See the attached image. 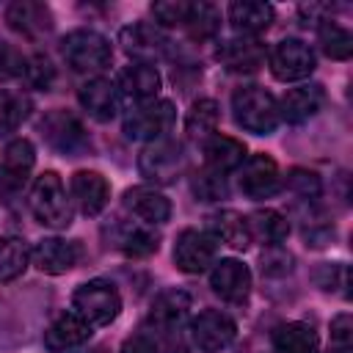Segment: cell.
Masks as SVG:
<instances>
[{
  "instance_id": "obj_1",
  "label": "cell",
  "mask_w": 353,
  "mask_h": 353,
  "mask_svg": "<svg viewBox=\"0 0 353 353\" xmlns=\"http://www.w3.org/2000/svg\"><path fill=\"white\" fill-rule=\"evenodd\" d=\"M234 121L256 135H268L279 124V102L262 85H243L232 94Z\"/></svg>"
},
{
  "instance_id": "obj_2",
  "label": "cell",
  "mask_w": 353,
  "mask_h": 353,
  "mask_svg": "<svg viewBox=\"0 0 353 353\" xmlns=\"http://www.w3.org/2000/svg\"><path fill=\"white\" fill-rule=\"evenodd\" d=\"M30 210L44 226L66 229L72 223V201L66 199V188L55 171H44L41 176H36L30 188Z\"/></svg>"
},
{
  "instance_id": "obj_3",
  "label": "cell",
  "mask_w": 353,
  "mask_h": 353,
  "mask_svg": "<svg viewBox=\"0 0 353 353\" xmlns=\"http://www.w3.org/2000/svg\"><path fill=\"white\" fill-rule=\"evenodd\" d=\"M72 306L74 314L83 317L88 325H110L121 312V295L110 281L91 279L74 290Z\"/></svg>"
},
{
  "instance_id": "obj_4",
  "label": "cell",
  "mask_w": 353,
  "mask_h": 353,
  "mask_svg": "<svg viewBox=\"0 0 353 353\" xmlns=\"http://www.w3.org/2000/svg\"><path fill=\"white\" fill-rule=\"evenodd\" d=\"M61 52H63L66 66H72L74 72H99L113 58L110 41L102 33L88 30V28H77L66 33L61 41Z\"/></svg>"
},
{
  "instance_id": "obj_5",
  "label": "cell",
  "mask_w": 353,
  "mask_h": 353,
  "mask_svg": "<svg viewBox=\"0 0 353 353\" xmlns=\"http://www.w3.org/2000/svg\"><path fill=\"white\" fill-rule=\"evenodd\" d=\"M176 119V110L168 99H146L124 116V135L132 141H157L163 138Z\"/></svg>"
},
{
  "instance_id": "obj_6",
  "label": "cell",
  "mask_w": 353,
  "mask_h": 353,
  "mask_svg": "<svg viewBox=\"0 0 353 353\" xmlns=\"http://www.w3.org/2000/svg\"><path fill=\"white\" fill-rule=\"evenodd\" d=\"M138 168H141V174L146 179H152L157 185H168L185 171V152H182V146L176 141L157 138L154 143H149L141 152Z\"/></svg>"
},
{
  "instance_id": "obj_7",
  "label": "cell",
  "mask_w": 353,
  "mask_h": 353,
  "mask_svg": "<svg viewBox=\"0 0 353 353\" xmlns=\"http://www.w3.org/2000/svg\"><path fill=\"white\" fill-rule=\"evenodd\" d=\"M268 63H270V72L276 80L292 83V80H303L314 72V52L301 39H281L270 50Z\"/></svg>"
},
{
  "instance_id": "obj_8",
  "label": "cell",
  "mask_w": 353,
  "mask_h": 353,
  "mask_svg": "<svg viewBox=\"0 0 353 353\" xmlns=\"http://www.w3.org/2000/svg\"><path fill=\"white\" fill-rule=\"evenodd\" d=\"M41 135H44V141H47L55 152L69 154V157H74V154H80L83 149H88V132H85L83 121H80L77 116L66 113V110H52V113H47L44 121H41Z\"/></svg>"
},
{
  "instance_id": "obj_9",
  "label": "cell",
  "mask_w": 353,
  "mask_h": 353,
  "mask_svg": "<svg viewBox=\"0 0 353 353\" xmlns=\"http://www.w3.org/2000/svg\"><path fill=\"white\" fill-rule=\"evenodd\" d=\"M218 256V237L201 229H185L174 245V262L182 273H201Z\"/></svg>"
},
{
  "instance_id": "obj_10",
  "label": "cell",
  "mask_w": 353,
  "mask_h": 353,
  "mask_svg": "<svg viewBox=\"0 0 353 353\" xmlns=\"http://www.w3.org/2000/svg\"><path fill=\"white\" fill-rule=\"evenodd\" d=\"M240 190L248 199H270L281 190V174L273 157L268 154H251L240 171Z\"/></svg>"
},
{
  "instance_id": "obj_11",
  "label": "cell",
  "mask_w": 353,
  "mask_h": 353,
  "mask_svg": "<svg viewBox=\"0 0 353 353\" xmlns=\"http://www.w3.org/2000/svg\"><path fill=\"white\" fill-rule=\"evenodd\" d=\"M234 336H237V323L218 309H207L193 320V342L204 353H221L223 347L232 345Z\"/></svg>"
},
{
  "instance_id": "obj_12",
  "label": "cell",
  "mask_w": 353,
  "mask_h": 353,
  "mask_svg": "<svg viewBox=\"0 0 353 353\" xmlns=\"http://www.w3.org/2000/svg\"><path fill=\"white\" fill-rule=\"evenodd\" d=\"M119 44H121V50L130 58H138L141 63H149L154 58H163L165 50H168V39L154 25H146V22H135V25L121 28Z\"/></svg>"
},
{
  "instance_id": "obj_13",
  "label": "cell",
  "mask_w": 353,
  "mask_h": 353,
  "mask_svg": "<svg viewBox=\"0 0 353 353\" xmlns=\"http://www.w3.org/2000/svg\"><path fill=\"white\" fill-rule=\"evenodd\" d=\"M30 259L33 265L41 270V273H50V276H61L66 270H72L80 259V245L72 243V240H61V237H47V240H39L30 251Z\"/></svg>"
},
{
  "instance_id": "obj_14",
  "label": "cell",
  "mask_w": 353,
  "mask_h": 353,
  "mask_svg": "<svg viewBox=\"0 0 353 353\" xmlns=\"http://www.w3.org/2000/svg\"><path fill=\"white\" fill-rule=\"evenodd\" d=\"M210 287L229 303H243L251 292V270L237 259H221L212 268Z\"/></svg>"
},
{
  "instance_id": "obj_15",
  "label": "cell",
  "mask_w": 353,
  "mask_h": 353,
  "mask_svg": "<svg viewBox=\"0 0 353 353\" xmlns=\"http://www.w3.org/2000/svg\"><path fill=\"white\" fill-rule=\"evenodd\" d=\"M190 312V295L182 290H165L154 298L152 309H149V323L160 331V334H176Z\"/></svg>"
},
{
  "instance_id": "obj_16",
  "label": "cell",
  "mask_w": 353,
  "mask_h": 353,
  "mask_svg": "<svg viewBox=\"0 0 353 353\" xmlns=\"http://www.w3.org/2000/svg\"><path fill=\"white\" fill-rule=\"evenodd\" d=\"M36 163V149L28 138H17L6 146L0 163V190H17L25 185L30 168Z\"/></svg>"
},
{
  "instance_id": "obj_17",
  "label": "cell",
  "mask_w": 353,
  "mask_h": 353,
  "mask_svg": "<svg viewBox=\"0 0 353 353\" xmlns=\"http://www.w3.org/2000/svg\"><path fill=\"white\" fill-rule=\"evenodd\" d=\"M6 22L28 36V39H39L44 33L52 30V11L44 3H33V0H17L6 8Z\"/></svg>"
},
{
  "instance_id": "obj_18",
  "label": "cell",
  "mask_w": 353,
  "mask_h": 353,
  "mask_svg": "<svg viewBox=\"0 0 353 353\" xmlns=\"http://www.w3.org/2000/svg\"><path fill=\"white\" fill-rule=\"evenodd\" d=\"M69 188L83 215H99L110 199V185L99 171H74Z\"/></svg>"
},
{
  "instance_id": "obj_19",
  "label": "cell",
  "mask_w": 353,
  "mask_h": 353,
  "mask_svg": "<svg viewBox=\"0 0 353 353\" xmlns=\"http://www.w3.org/2000/svg\"><path fill=\"white\" fill-rule=\"evenodd\" d=\"M77 99H80L83 110L97 121H110L119 110V88L105 77H94V80L83 83L77 91Z\"/></svg>"
},
{
  "instance_id": "obj_20",
  "label": "cell",
  "mask_w": 353,
  "mask_h": 353,
  "mask_svg": "<svg viewBox=\"0 0 353 353\" xmlns=\"http://www.w3.org/2000/svg\"><path fill=\"white\" fill-rule=\"evenodd\" d=\"M124 207H127L135 218H141V223H149V226L165 223V221L171 218V201H168L160 190L146 188V185L130 188V190L124 193Z\"/></svg>"
},
{
  "instance_id": "obj_21",
  "label": "cell",
  "mask_w": 353,
  "mask_h": 353,
  "mask_svg": "<svg viewBox=\"0 0 353 353\" xmlns=\"http://www.w3.org/2000/svg\"><path fill=\"white\" fill-rule=\"evenodd\" d=\"M88 336H91V325L83 317H77L74 312H69V314H61L44 331V347L52 353H69V350L85 345Z\"/></svg>"
},
{
  "instance_id": "obj_22",
  "label": "cell",
  "mask_w": 353,
  "mask_h": 353,
  "mask_svg": "<svg viewBox=\"0 0 353 353\" xmlns=\"http://www.w3.org/2000/svg\"><path fill=\"white\" fill-rule=\"evenodd\" d=\"M323 102H325V91L317 83L290 88L279 102V119H284L290 124H301V121L312 119L323 108Z\"/></svg>"
},
{
  "instance_id": "obj_23",
  "label": "cell",
  "mask_w": 353,
  "mask_h": 353,
  "mask_svg": "<svg viewBox=\"0 0 353 353\" xmlns=\"http://www.w3.org/2000/svg\"><path fill=\"white\" fill-rule=\"evenodd\" d=\"M113 245L121 254L141 259V256H149L160 248V234L149 223H119L113 229Z\"/></svg>"
},
{
  "instance_id": "obj_24",
  "label": "cell",
  "mask_w": 353,
  "mask_h": 353,
  "mask_svg": "<svg viewBox=\"0 0 353 353\" xmlns=\"http://www.w3.org/2000/svg\"><path fill=\"white\" fill-rule=\"evenodd\" d=\"M229 22L243 39L259 36L273 22V6L270 3H256V0H237V3L229 6Z\"/></svg>"
},
{
  "instance_id": "obj_25",
  "label": "cell",
  "mask_w": 353,
  "mask_h": 353,
  "mask_svg": "<svg viewBox=\"0 0 353 353\" xmlns=\"http://www.w3.org/2000/svg\"><path fill=\"white\" fill-rule=\"evenodd\" d=\"M218 61L229 72H254L265 61V47L256 39H229L218 47Z\"/></svg>"
},
{
  "instance_id": "obj_26",
  "label": "cell",
  "mask_w": 353,
  "mask_h": 353,
  "mask_svg": "<svg viewBox=\"0 0 353 353\" xmlns=\"http://www.w3.org/2000/svg\"><path fill=\"white\" fill-rule=\"evenodd\" d=\"M116 88L132 99H152L157 91H160V72L152 66V63H132V66H124L119 72V83Z\"/></svg>"
},
{
  "instance_id": "obj_27",
  "label": "cell",
  "mask_w": 353,
  "mask_h": 353,
  "mask_svg": "<svg viewBox=\"0 0 353 353\" xmlns=\"http://www.w3.org/2000/svg\"><path fill=\"white\" fill-rule=\"evenodd\" d=\"M204 157H207V168L226 174L243 165L245 160V143L232 138V135H212L204 143Z\"/></svg>"
},
{
  "instance_id": "obj_28",
  "label": "cell",
  "mask_w": 353,
  "mask_h": 353,
  "mask_svg": "<svg viewBox=\"0 0 353 353\" xmlns=\"http://www.w3.org/2000/svg\"><path fill=\"white\" fill-rule=\"evenodd\" d=\"M212 229H215V237H221L229 248L234 251H245L251 245V229H248V218H243L240 212L234 210H221L215 212L212 218Z\"/></svg>"
},
{
  "instance_id": "obj_29",
  "label": "cell",
  "mask_w": 353,
  "mask_h": 353,
  "mask_svg": "<svg viewBox=\"0 0 353 353\" xmlns=\"http://www.w3.org/2000/svg\"><path fill=\"white\" fill-rule=\"evenodd\" d=\"M273 347L279 353H314L317 334L306 323H284L273 334Z\"/></svg>"
},
{
  "instance_id": "obj_30",
  "label": "cell",
  "mask_w": 353,
  "mask_h": 353,
  "mask_svg": "<svg viewBox=\"0 0 353 353\" xmlns=\"http://www.w3.org/2000/svg\"><path fill=\"white\" fill-rule=\"evenodd\" d=\"M248 229H251V237H259L268 245H281L290 234V221L276 210H256L248 218Z\"/></svg>"
},
{
  "instance_id": "obj_31",
  "label": "cell",
  "mask_w": 353,
  "mask_h": 353,
  "mask_svg": "<svg viewBox=\"0 0 353 353\" xmlns=\"http://www.w3.org/2000/svg\"><path fill=\"white\" fill-rule=\"evenodd\" d=\"M317 41H320L323 52L328 58H334V61H347L353 55V36H350V30L336 25L334 19H320Z\"/></svg>"
},
{
  "instance_id": "obj_32",
  "label": "cell",
  "mask_w": 353,
  "mask_h": 353,
  "mask_svg": "<svg viewBox=\"0 0 353 353\" xmlns=\"http://www.w3.org/2000/svg\"><path fill=\"white\" fill-rule=\"evenodd\" d=\"M28 262H30V251H28L25 240H19V237H0V284L19 279L25 273Z\"/></svg>"
},
{
  "instance_id": "obj_33",
  "label": "cell",
  "mask_w": 353,
  "mask_h": 353,
  "mask_svg": "<svg viewBox=\"0 0 353 353\" xmlns=\"http://www.w3.org/2000/svg\"><path fill=\"white\" fill-rule=\"evenodd\" d=\"M218 119H221V110H218L215 99H196L185 116V132L190 138H204V135L215 132Z\"/></svg>"
},
{
  "instance_id": "obj_34",
  "label": "cell",
  "mask_w": 353,
  "mask_h": 353,
  "mask_svg": "<svg viewBox=\"0 0 353 353\" xmlns=\"http://www.w3.org/2000/svg\"><path fill=\"white\" fill-rule=\"evenodd\" d=\"M188 33L199 41L204 39H212L221 28V14L212 3H190V14H188V22H185Z\"/></svg>"
},
{
  "instance_id": "obj_35",
  "label": "cell",
  "mask_w": 353,
  "mask_h": 353,
  "mask_svg": "<svg viewBox=\"0 0 353 353\" xmlns=\"http://www.w3.org/2000/svg\"><path fill=\"white\" fill-rule=\"evenodd\" d=\"M25 108H28V102L19 94L0 88V135H8L22 124V119L28 116Z\"/></svg>"
},
{
  "instance_id": "obj_36",
  "label": "cell",
  "mask_w": 353,
  "mask_h": 353,
  "mask_svg": "<svg viewBox=\"0 0 353 353\" xmlns=\"http://www.w3.org/2000/svg\"><path fill=\"white\" fill-rule=\"evenodd\" d=\"M193 193L201 201H221V199H226V179H223V174H218L212 168L199 171L193 176Z\"/></svg>"
},
{
  "instance_id": "obj_37",
  "label": "cell",
  "mask_w": 353,
  "mask_h": 353,
  "mask_svg": "<svg viewBox=\"0 0 353 353\" xmlns=\"http://www.w3.org/2000/svg\"><path fill=\"white\" fill-rule=\"evenodd\" d=\"M287 188L295 193V196H301V199H317L320 196V190H323V185H320V176L314 174V171H306V168H292L290 174H287Z\"/></svg>"
},
{
  "instance_id": "obj_38",
  "label": "cell",
  "mask_w": 353,
  "mask_h": 353,
  "mask_svg": "<svg viewBox=\"0 0 353 353\" xmlns=\"http://www.w3.org/2000/svg\"><path fill=\"white\" fill-rule=\"evenodd\" d=\"M152 14L165 28L185 25L188 22V14H190V3H185V0H160V3L152 6Z\"/></svg>"
},
{
  "instance_id": "obj_39",
  "label": "cell",
  "mask_w": 353,
  "mask_h": 353,
  "mask_svg": "<svg viewBox=\"0 0 353 353\" xmlns=\"http://www.w3.org/2000/svg\"><path fill=\"white\" fill-rule=\"evenodd\" d=\"M25 72H28V58L11 44H0V80H17L25 77Z\"/></svg>"
},
{
  "instance_id": "obj_40",
  "label": "cell",
  "mask_w": 353,
  "mask_h": 353,
  "mask_svg": "<svg viewBox=\"0 0 353 353\" xmlns=\"http://www.w3.org/2000/svg\"><path fill=\"white\" fill-rule=\"evenodd\" d=\"M25 77H28V83H30L33 88H44V91H47V88L55 83V66L50 63L47 55H36V58L28 61Z\"/></svg>"
},
{
  "instance_id": "obj_41",
  "label": "cell",
  "mask_w": 353,
  "mask_h": 353,
  "mask_svg": "<svg viewBox=\"0 0 353 353\" xmlns=\"http://www.w3.org/2000/svg\"><path fill=\"white\" fill-rule=\"evenodd\" d=\"M262 273L265 276H287V273H292V254H287L281 245H270L262 254Z\"/></svg>"
},
{
  "instance_id": "obj_42",
  "label": "cell",
  "mask_w": 353,
  "mask_h": 353,
  "mask_svg": "<svg viewBox=\"0 0 353 353\" xmlns=\"http://www.w3.org/2000/svg\"><path fill=\"white\" fill-rule=\"evenodd\" d=\"M317 284L323 287V290H339L342 287V292L347 295V268L342 265V262H334V265H323L320 270H317Z\"/></svg>"
},
{
  "instance_id": "obj_43",
  "label": "cell",
  "mask_w": 353,
  "mask_h": 353,
  "mask_svg": "<svg viewBox=\"0 0 353 353\" xmlns=\"http://www.w3.org/2000/svg\"><path fill=\"white\" fill-rule=\"evenodd\" d=\"M331 347H353V320H350V314H336L331 320Z\"/></svg>"
},
{
  "instance_id": "obj_44",
  "label": "cell",
  "mask_w": 353,
  "mask_h": 353,
  "mask_svg": "<svg viewBox=\"0 0 353 353\" xmlns=\"http://www.w3.org/2000/svg\"><path fill=\"white\" fill-rule=\"evenodd\" d=\"M121 353H157V339L152 334H132L130 339H124Z\"/></svg>"
},
{
  "instance_id": "obj_45",
  "label": "cell",
  "mask_w": 353,
  "mask_h": 353,
  "mask_svg": "<svg viewBox=\"0 0 353 353\" xmlns=\"http://www.w3.org/2000/svg\"><path fill=\"white\" fill-rule=\"evenodd\" d=\"M328 353H350V347H331Z\"/></svg>"
},
{
  "instance_id": "obj_46",
  "label": "cell",
  "mask_w": 353,
  "mask_h": 353,
  "mask_svg": "<svg viewBox=\"0 0 353 353\" xmlns=\"http://www.w3.org/2000/svg\"><path fill=\"white\" fill-rule=\"evenodd\" d=\"M91 353H108V350H105V347H97V350H91Z\"/></svg>"
}]
</instances>
